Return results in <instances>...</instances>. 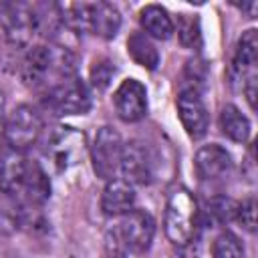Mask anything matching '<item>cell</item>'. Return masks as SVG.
<instances>
[{"label": "cell", "instance_id": "6da1fadb", "mask_svg": "<svg viewBox=\"0 0 258 258\" xmlns=\"http://www.w3.org/2000/svg\"><path fill=\"white\" fill-rule=\"evenodd\" d=\"M20 73L28 87L42 89L44 93L56 83L75 77V58L67 46L36 44L24 54Z\"/></svg>", "mask_w": 258, "mask_h": 258}, {"label": "cell", "instance_id": "7a4b0ae2", "mask_svg": "<svg viewBox=\"0 0 258 258\" xmlns=\"http://www.w3.org/2000/svg\"><path fill=\"white\" fill-rule=\"evenodd\" d=\"M67 30L91 32L99 38H115L121 28V14L111 2H77L58 4Z\"/></svg>", "mask_w": 258, "mask_h": 258}, {"label": "cell", "instance_id": "3957f363", "mask_svg": "<svg viewBox=\"0 0 258 258\" xmlns=\"http://www.w3.org/2000/svg\"><path fill=\"white\" fill-rule=\"evenodd\" d=\"M200 226V210L194 194L185 187H175L165 204L163 230L173 246H187Z\"/></svg>", "mask_w": 258, "mask_h": 258}, {"label": "cell", "instance_id": "277c9868", "mask_svg": "<svg viewBox=\"0 0 258 258\" xmlns=\"http://www.w3.org/2000/svg\"><path fill=\"white\" fill-rule=\"evenodd\" d=\"M0 26L12 46H26L38 34L36 4L22 0L0 2Z\"/></svg>", "mask_w": 258, "mask_h": 258}, {"label": "cell", "instance_id": "5b68a950", "mask_svg": "<svg viewBox=\"0 0 258 258\" xmlns=\"http://www.w3.org/2000/svg\"><path fill=\"white\" fill-rule=\"evenodd\" d=\"M125 252L143 254L149 250L155 236V220L149 212L133 208L125 216L119 218V224L109 232Z\"/></svg>", "mask_w": 258, "mask_h": 258}, {"label": "cell", "instance_id": "8992f818", "mask_svg": "<svg viewBox=\"0 0 258 258\" xmlns=\"http://www.w3.org/2000/svg\"><path fill=\"white\" fill-rule=\"evenodd\" d=\"M42 105L52 115H85L91 109V93L75 75L44 91Z\"/></svg>", "mask_w": 258, "mask_h": 258}, {"label": "cell", "instance_id": "52a82bcc", "mask_svg": "<svg viewBox=\"0 0 258 258\" xmlns=\"http://www.w3.org/2000/svg\"><path fill=\"white\" fill-rule=\"evenodd\" d=\"M85 135L73 127H54L44 141V155L56 171H67L85 155Z\"/></svg>", "mask_w": 258, "mask_h": 258}, {"label": "cell", "instance_id": "ba28073f", "mask_svg": "<svg viewBox=\"0 0 258 258\" xmlns=\"http://www.w3.org/2000/svg\"><path fill=\"white\" fill-rule=\"evenodd\" d=\"M4 139L6 145L16 151H26L30 145H34L42 133V121L36 109L30 105H18L10 111V115L4 121Z\"/></svg>", "mask_w": 258, "mask_h": 258}, {"label": "cell", "instance_id": "9c48e42d", "mask_svg": "<svg viewBox=\"0 0 258 258\" xmlns=\"http://www.w3.org/2000/svg\"><path fill=\"white\" fill-rule=\"evenodd\" d=\"M123 153V139L113 127H101L91 145V161L97 177L109 181L119 171Z\"/></svg>", "mask_w": 258, "mask_h": 258}, {"label": "cell", "instance_id": "30bf717a", "mask_svg": "<svg viewBox=\"0 0 258 258\" xmlns=\"http://www.w3.org/2000/svg\"><path fill=\"white\" fill-rule=\"evenodd\" d=\"M121 179L131 185H149L153 179V157L149 147L141 141H129L123 145L121 163H119Z\"/></svg>", "mask_w": 258, "mask_h": 258}, {"label": "cell", "instance_id": "8fae6325", "mask_svg": "<svg viewBox=\"0 0 258 258\" xmlns=\"http://www.w3.org/2000/svg\"><path fill=\"white\" fill-rule=\"evenodd\" d=\"M177 115L185 129V133L191 139H202L208 133L210 117L206 103L198 89H181L177 95Z\"/></svg>", "mask_w": 258, "mask_h": 258}, {"label": "cell", "instance_id": "7c38bea8", "mask_svg": "<svg viewBox=\"0 0 258 258\" xmlns=\"http://www.w3.org/2000/svg\"><path fill=\"white\" fill-rule=\"evenodd\" d=\"M117 117L125 123H137L147 115V91L137 79H125L113 93Z\"/></svg>", "mask_w": 258, "mask_h": 258}, {"label": "cell", "instance_id": "4fadbf2b", "mask_svg": "<svg viewBox=\"0 0 258 258\" xmlns=\"http://www.w3.org/2000/svg\"><path fill=\"white\" fill-rule=\"evenodd\" d=\"M28 157L24 151H16L12 147H4L0 153V189L8 198L18 200L22 191V183L28 169Z\"/></svg>", "mask_w": 258, "mask_h": 258}, {"label": "cell", "instance_id": "5bb4252c", "mask_svg": "<svg viewBox=\"0 0 258 258\" xmlns=\"http://www.w3.org/2000/svg\"><path fill=\"white\" fill-rule=\"evenodd\" d=\"M194 169L202 181H220L232 171V157L222 145L210 143L198 149Z\"/></svg>", "mask_w": 258, "mask_h": 258}, {"label": "cell", "instance_id": "9a60e30c", "mask_svg": "<svg viewBox=\"0 0 258 258\" xmlns=\"http://www.w3.org/2000/svg\"><path fill=\"white\" fill-rule=\"evenodd\" d=\"M135 208V189L121 177L107 181L101 194V210L109 218H121Z\"/></svg>", "mask_w": 258, "mask_h": 258}, {"label": "cell", "instance_id": "2e32d148", "mask_svg": "<svg viewBox=\"0 0 258 258\" xmlns=\"http://www.w3.org/2000/svg\"><path fill=\"white\" fill-rule=\"evenodd\" d=\"M258 62V34L256 28H248L242 32L236 44V52L232 58V77L234 81L244 83L246 79L256 75Z\"/></svg>", "mask_w": 258, "mask_h": 258}, {"label": "cell", "instance_id": "e0dca14e", "mask_svg": "<svg viewBox=\"0 0 258 258\" xmlns=\"http://www.w3.org/2000/svg\"><path fill=\"white\" fill-rule=\"evenodd\" d=\"M139 24L143 28V34L157 40H167L175 32V24L169 16V12L159 4H147L139 10Z\"/></svg>", "mask_w": 258, "mask_h": 258}, {"label": "cell", "instance_id": "ac0fdd59", "mask_svg": "<svg viewBox=\"0 0 258 258\" xmlns=\"http://www.w3.org/2000/svg\"><path fill=\"white\" fill-rule=\"evenodd\" d=\"M220 129L228 139H232L236 143H246L250 137V121L236 105H224L222 107Z\"/></svg>", "mask_w": 258, "mask_h": 258}, {"label": "cell", "instance_id": "d6986e66", "mask_svg": "<svg viewBox=\"0 0 258 258\" xmlns=\"http://www.w3.org/2000/svg\"><path fill=\"white\" fill-rule=\"evenodd\" d=\"M127 52L137 64H141L147 71H155L159 64V52L151 42V38L145 36L143 32H133L127 38Z\"/></svg>", "mask_w": 258, "mask_h": 258}, {"label": "cell", "instance_id": "ffe728a7", "mask_svg": "<svg viewBox=\"0 0 258 258\" xmlns=\"http://www.w3.org/2000/svg\"><path fill=\"white\" fill-rule=\"evenodd\" d=\"M212 258H244V246L240 238L230 230L218 234L212 244Z\"/></svg>", "mask_w": 258, "mask_h": 258}, {"label": "cell", "instance_id": "44dd1931", "mask_svg": "<svg viewBox=\"0 0 258 258\" xmlns=\"http://www.w3.org/2000/svg\"><path fill=\"white\" fill-rule=\"evenodd\" d=\"M177 36L185 48H198L202 44V28L198 16L179 14L177 16Z\"/></svg>", "mask_w": 258, "mask_h": 258}, {"label": "cell", "instance_id": "7402d4cb", "mask_svg": "<svg viewBox=\"0 0 258 258\" xmlns=\"http://www.w3.org/2000/svg\"><path fill=\"white\" fill-rule=\"evenodd\" d=\"M234 214H236V202L230 200V198L218 196V198H214V200L208 202L206 216H208L210 224H224V222H230V220H234Z\"/></svg>", "mask_w": 258, "mask_h": 258}, {"label": "cell", "instance_id": "603a6c76", "mask_svg": "<svg viewBox=\"0 0 258 258\" xmlns=\"http://www.w3.org/2000/svg\"><path fill=\"white\" fill-rule=\"evenodd\" d=\"M115 64L107 58H101V60H95L93 69H91V85L97 89V91H105L109 87V83L113 81V75H115Z\"/></svg>", "mask_w": 258, "mask_h": 258}, {"label": "cell", "instance_id": "cb8c5ba5", "mask_svg": "<svg viewBox=\"0 0 258 258\" xmlns=\"http://www.w3.org/2000/svg\"><path fill=\"white\" fill-rule=\"evenodd\" d=\"M234 220H238L242 224V228L248 232L256 230V202H254V198H248V200L236 204Z\"/></svg>", "mask_w": 258, "mask_h": 258}, {"label": "cell", "instance_id": "d4e9b609", "mask_svg": "<svg viewBox=\"0 0 258 258\" xmlns=\"http://www.w3.org/2000/svg\"><path fill=\"white\" fill-rule=\"evenodd\" d=\"M103 258H127V252L123 250V246L111 234L107 236V248H105Z\"/></svg>", "mask_w": 258, "mask_h": 258}]
</instances>
